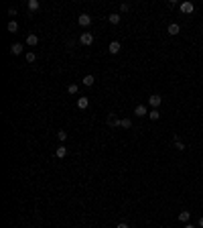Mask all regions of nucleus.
<instances>
[{
  "mask_svg": "<svg viewBox=\"0 0 203 228\" xmlns=\"http://www.w3.org/2000/svg\"><path fill=\"white\" fill-rule=\"evenodd\" d=\"M16 14V8H8V16H14Z\"/></svg>",
  "mask_w": 203,
  "mask_h": 228,
  "instance_id": "25",
  "label": "nucleus"
},
{
  "mask_svg": "<svg viewBox=\"0 0 203 228\" xmlns=\"http://www.w3.org/2000/svg\"><path fill=\"white\" fill-rule=\"evenodd\" d=\"M6 29H8L10 33H16V31H19V23H16V20H10V23L6 25Z\"/></svg>",
  "mask_w": 203,
  "mask_h": 228,
  "instance_id": "14",
  "label": "nucleus"
},
{
  "mask_svg": "<svg viewBox=\"0 0 203 228\" xmlns=\"http://www.w3.org/2000/svg\"><path fill=\"white\" fill-rule=\"evenodd\" d=\"M148 118H150V120H158V118H161L158 108H152V110H150V112H148Z\"/></svg>",
  "mask_w": 203,
  "mask_h": 228,
  "instance_id": "15",
  "label": "nucleus"
},
{
  "mask_svg": "<svg viewBox=\"0 0 203 228\" xmlns=\"http://www.w3.org/2000/svg\"><path fill=\"white\" fill-rule=\"evenodd\" d=\"M134 114H136V116H146V114H148V110H146L144 104H138L136 108H134Z\"/></svg>",
  "mask_w": 203,
  "mask_h": 228,
  "instance_id": "7",
  "label": "nucleus"
},
{
  "mask_svg": "<svg viewBox=\"0 0 203 228\" xmlns=\"http://www.w3.org/2000/svg\"><path fill=\"white\" fill-rule=\"evenodd\" d=\"M120 122H122V120H120V118H116V114H108V124H110V126L112 128H118L120 126Z\"/></svg>",
  "mask_w": 203,
  "mask_h": 228,
  "instance_id": "5",
  "label": "nucleus"
},
{
  "mask_svg": "<svg viewBox=\"0 0 203 228\" xmlns=\"http://www.w3.org/2000/svg\"><path fill=\"white\" fill-rule=\"evenodd\" d=\"M116 228H130V226H128V224H126V222H120V224H118V226H116Z\"/></svg>",
  "mask_w": 203,
  "mask_h": 228,
  "instance_id": "26",
  "label": "nucleus"
},
{
  "mask_svg": "<svg viewBox=\"0 0 203 228\" xmlns=\"http://www.w3.org/2000/svg\"><path fill=\"white\" fill-rule=\"evenodd\" d=\"M55 155H57L59 159H63V157H65V155H67V149H65V147H63V145H61V147H57V151H55Z\"/></svg>",
  "mask_w": 203,
  "mask_h": 228,
  "instance_id": "16",
  "label": "nucleus"
},
{
  "mask_svg": "<svg viewBox=\"0 0 203 228\" xmlns=\"http://www.w3.org/2000/svg\"><path fill=\"white\" fill-rule=\"evenodd\" d=\"M67 92H69V94H77V92H79V86H77V84H69Z\"/></svg>",
  "mask_w": 203,
  "mask_h": 228,
  "instance_id": "19",
  "label": "nucleus"
},
{
  "mask_svg": "<svg viewBox=\"0 0 203 228\" xmlns=\"http://www.w3.org/2000/svg\"><path fill=\"white\" fill-rule=\"evenodd\" d=\"M93 81H96V80H93V75H85L83 77V86H88V88H89V86H93Z\"/></svg>",
  "mask_w": 203,
  "mask_h": 228,
  "instance_id": "18",
  "label": "nucleus"
},
{
  "mask_svg": "<svg viewBox=\"0 0 203 228\" xmlns=\"http://www.w3.org/2000/svg\"><path fill=\"white\" fill-rule=\"evenodd\" d=\"M120 126H122V128H130L132 126V120L130 118H124L122 122H120Z\"/></svg>",
  "mask_w": 203,
  "mask_h": 228,
  "instance_id": "22",
  "label": "nucleus"
},
{
  "mask_svg": "<svg viewBox=\"0 0 203 228\" xmlns=\"http://www.w3.org/2000/svg\"><path fill=\"white\" fill-rule=\"evenodd\" d=\"M10 53L12 55H20L23 53V45H20V43H14V45L10 47Z\"/></svg>",
  "mask_w": 203,
  "mask_h": 228,
  "instance_id": "11",
  "label": "nucleus"
},
{
  "mask_svg": "<svg viewBox=\"0 0 203 228\" xmlns=\"http://www.w3.org/2000/svg\"><path fill=\"white\" fill-rule=\"evenodd\" d=\"M161 102H163V98L158 96V94H152V96H148V104L152 106V108H158V106H161Z\"/></svg>",
  "mask_w": 203,
  "mask_h": 228,
  "instance_id": "3",
  "label": "nucleus"
},
{
  "mask_svg": "<svg viewBox=\"0 0 203 228\" xmlns=\"http://www.w3.org/2000/svg\"><path fill=\"white\" fill-rule=\"evenodd\" d=\"M37 43H39V37L37 35H33V33H31V35H27V45L29 47H35Z\"/></svg>",
  "mask_w": 203,
  "mask_h": 228,
  "instance_id": "10",
  "label": "nucleus"
},
{
  "mask_svg": "<svg viewBox=\"0 0 203 228\" xmlns=\"http://www.w3.org/2000/svg\"><path fill=\"white\" fill-rule=\"evenodd\" d=\"M79 41H81V45H92V43H93V35H92V33H81Z\"/></svg>",
  "mask_w": 203,
  "mask_h": 228,
  "instance_id": "4",
  "label": "nucleus"
},
{
  "mask_svg": "<svg viewBox=\"0 0 203 228\" xmlns=\"http://www.w3.org/2000/svg\"><path fill=\"white\" fill-rule=\"evenodd\" d=\"M199 226H201V228H203V216H201V218H199Z\"/></svg>",
  "mask_w": 203,
  "mask_h": 228,
  "instance_id": "27",
  "label": "nucleus"
},
{
  "mask_svg": "<svg viewBox=\"0 0 203 228\" xmlns=\"http://www.w3.org/2000/svg\"><path fill=\"white\" fill-rule=\"evenodd\" d=\"M57 139H59V141L63 143V141L67 139V131H63V128H61V131H57Z\"/></svg>",
  "mask_w": 203,
  "mask_h": 228,
  "instance_id": "21",
  "label": "nucleus"
},
{
  "mask_svg": "<svg viewBox=\"0 0 203 228\" xmlns=\"http://www.w3.org/2000/svg\"><path fill=\"white\" fill-rule=\"evenodd\" d=\"M175 149L177 151H185V145L181 143V141H175Z\"/></svg>",
  "mask_w": 203,
  "mask_h": 228,
  "instance_id": "23",
  "label": "nucleus"
},
{
  "mask_svg": "<svg viewBox=\"0 0 203 228\" xmlns=\"http://www.w3.org/2000/svg\"><path fill=\"white\" fill-rule=\"evenodd\" d=\"M89 106V98H77V108L79 110H85Z\"/></svg>",
  "mask_w": 203,
  "mask_h": 228,
  "instance_id": "6",
  "label": "nucleus"
},
{
  "mask_svg": "<svg viewBox=\"0 0 203 228\" xmlns=\"http://www.w3.org/2000/svg\"><path fill=\"white\" fill-rule=\"evenodd\" d=\"M108 49H110V53H112V55H116V53L120 51V43H118V41H112Z\"/></svg>",
  "mask_w": 203,
  "mask_h": 228,
  "instance_id": "12",
  "label": "nucleus"
},
{
  "mask_svg": "<svg viewBox=\"0 0 203 228\" xmlns=\"http://www.w3.org/2000/svg\"><path fill=\"white\" fill-rule=\"evenodd\" d=\"M179 31H181V27L177 23H171L169 29H167V33H169V35H179Z\"/></svg>",
  "mask_w": 203,
  "mask_h": 228,
  "instance_id": "8",
  "label": "nucleus"
},
{
  "mask_svg": "<svg viewBox=\"0 0 203 228\" xmlns=\"http://www.w3.org/2000/svg\"><path fill=\"white\" fill-rule=\"evenodd\" d=\"M189 218H191V212H189V210H181L179 212V220L181 222H189Z\"/></svg>",
  "mask_w": 203,
  "mask_h": 228,
  "instance_id": "9",
  "label": "nucleus"
},
{
  "mask_svg": "<svg viewBox=\"0 0 203 228\" xmlns=\"http://www.w3.org/2000/svg\"><path fill=\"white\" fill-rule=\"evenodd\" d=\"M24 59H27V63H33V61H35V59H37V55H35V53H33V51H29V53H27V55H24Z\"/></svg>",
  "mask_w": 203,
  "mask_h": 228,
  "instance_id": "20",
  "label": "nucleus"
},
{
  "mask_svg": "<svg viewBox=\"0 0 203 228\" xmlns=\"http://www.w3.org/2000/svg\"><path fill=\"white\" fill-rule=\"evenodd\" d=\"M185 228H195V226H193V224H185Z\"/></svg>",
  "mask_w": 203,
  "mask_h": 228,
  "instance_id": "28",
  "label": "nucleus"
},
{
  "mask_svg": "<svg viewBox=\"0 0 203 228\" xmlns=\"http://www.w3.org/2000/svg\"><path fill=\"white\" fill-rule=\"evenodd\" d=\"M29 10H39V6H41V4H39V0H29Z\"/></svg>",
  "mask_w": 203,
  "mask_h": 228,
  "instance_id": "17",
  "label": "nucleus"
},
{
  "mask_svg": "<svg viewBox=\"0 0 203 228\" xmlns=\"http://www.w3.org/2000/svg\"><path fill=\"white\" fill-rule=\"evenodd\" d=\"M128 8H130V6H128V4H126V2H124V4H120V10H122V12H126V10H128Z\"/></svg>",
  "mask_w": 203,
  "mask_h": 228,
  "instance_id": "24",
  "label": "nucleus"
},
{
  "mask_svg": "<svg viewBox=\"0 0 203 228\" xmlns=\"http://www.w3.org/2000/svg\"><path fill=\"white\" fill-rule=\"evenodd\" d=\"M120 19H122V16H120L118 12H114V14H110V16H108V20H110V25H118V23H120Z\"/></svg>",
  "mask_w": 203,
  "mask_h": 228,
  "instance_id": "13",
  "label": "nucleus"
},
{
  "mask_svg": "<svg viewBox=\"0 0 203 228\" xmlns=\"http://www.w3.org/2000/svg\"><path fill=\"white\" fill-rule=\"evenodd\" d=\"M77 25H79V27H89V25H92V16L89 14H79L77 16Z\"/></svg>",
  "mask_w": 203,
  "mask_h": 228,
  "instance_id": "1",
  "label": "nucleus"
},
{
  "mask_svg": "<svg viewBox=\"0 0 203 228\" xmlns=\"http://www.w3.org/2000/svg\"><path fill=\"white\" fill-rule=\"evenodd\" d=\"M181 12H185V14H191L193 10H195V4L193 2H181Z\"/></svg>",
  "mask_w": 203,
  "mask_h": 228,
  "instance_id": "2",
  "label": "nucleus"
}]
</instances>
